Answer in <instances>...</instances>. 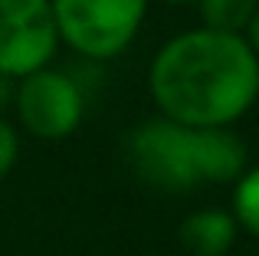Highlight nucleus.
<instances>
[{
	"label": "nucleus",
	"instance_id": "1",
	"mask_svg": "<svg viewBox=\"0 0 259 256\" xmlns=\"http://www.w3.org/2000/svg\"><path fill=\"white\" fill-rule=\"evenodd\" d=\"M148 92L167 122L184 128H233L256 109L259 56L236 33L194 26L154 53Z\"/></svg>",
	"mask_w": 259,
	"mask_h": 256
},
{
	"label": "nucleus",
	"instance_id": "2",
	"mask_svg": "<svg viewBox=\"0 0 259 256\" xmlns=\"http://www.w3.org/2000/svg\"><path fill=\"white\" fill-rule=\"evenodd\" d=\"M151 0H50L59 43L76 56L105 63L138 39Z\"/></svg>",
	"mask_w": 259,
	"mask_h": 256
},
{
	"label": "nucleus",
	"instance_id": "3",
	"mask_svg": "<svg viewBox=\"0 0 259 256\" xmlns=\"http://www.w3.org/2000/svg\"><path fill=\"white\" fill-rule=\"evenodd\" d=\"M125 161L138 181L164 194H187L200 187L194 164V128L167 118H148L125 135Z\"/></svg>",
	"mask_w": 259,
	"mask_h": 256
},
{
	"label": "nucleus",
	"instance_id": "4",
	"mask_svg": "<svg viewBox=\"0 0 259 256\" xmlns=\"http://www.w3.org/2000/svg\"><path fill=\"white\" fill-rule=\"evenodd\" d=\"M13 112L26 135L39 141H63L82 125L85 92L76 76L46 66L17 82Z\"/></svg>",
	"mask_w": 259,
	"mask_h": 256
},
{
	"label": "nucleus",
	"instance_id": "5",
	"mask_svg": "<svg viewBox=\"0 0 259 256\" xmlns=\"http://www.w3.org/2000/svg\"><path fill=\"white\" fill-rule=\"evenodd\" d=\"M59 30L50 0H0V76L20 79L53 66Z\"/></svg>",
	"mask_w": 259,
	"mask_h": 256
},
{
	"label": "nucleus",
	"instance_id": "6",
	"mask_svg": "<svg viewBox=\"0 0 259 256\" xmlns=\"http://www.w3.org/2000/svg\"><path fill=\"white\" fill-rule=\"evenodd\" d=\"M194 164L200 184H236L249 167V148L233 128H194Z\"/></svg>",
	"mask_w": 259,
	"mask_h": 256
},
{
	"label": "nucleus",
	"instance_id": "7",
	"mask_svg": "<svg viewBox=\"0 0 259 256\" xmlns=\"http://www.w3.org/2000/svg\"><path fill=\"white\" fill-rule=\"evenodd\" d=\"M240 227H236L233 214L223 207H200V210L187 214L177 230V240L190 256H227L233 250Z\"/></svg>",
	"mask_w": 259,
	"mask_h": 256
},
{
	"label": "nucleus",
	"instance_id": "8",
	"mask_svg": "<svg viewBox=\"0 0 259 256\" xmlns=\"http://www.w3.org/2000/svg\"><path fill=\"white\" fill-rule=\"evenodd\" d=\"M194 4L200 26L217 33H236V36L246 33L253 13L259 10V0H194Z\"/></svg>",
	"mask_w": 259,
	"mask_h": 256
},
{
	"label": "nucleus",
	"instance_id": "9",
	"mask_svg": "<svg viewBox=\"0 0 259 256\" xmlns=\"http://www.w3.org/2000/svg\"><path fill=\"white\" fill-rule=\"evenodd\" d=\"M233 214L236 227L259 240V164H249L243 178L233 184Z\"/></svg>",
	"mask_w": 259,
	"mask_h": 256
},
{
	"label": "nucleus",
	"instance_id": "10",
	"mask_svg": "<svg viewBox=\"0 0 259 256\" xmlns=\"http://www.w3.org/2000/svg\"><path fill=\"white\" fill-rule=\"evenodd\" d=\"M17 158H20V132L0 115V181L17 167Z\"/></svg>",
	"mask_w": 259,
	"mask_h": 256
},
{
	"label": "nucleus",
	"instance_id": "11",
	"mask_svg": "<svg viewBox=\"0 0 259 256\" xmlns=\"http://www.w3.org/2000/svg\"><path fill=\"white\" fill-rule=\"evenodd\" d=\"M243 39H246L249 50L259 56V10L253 13V20H249V26H246V33H243Z\"/></svg>",
	"mask_w": 259,
	"mask_h": 256
},
{
	"label": "nucleus",
	"instance_id": "12",
	"mask_svg": "<svg viewBox=\"0 0 259 256\" xmlns=\"http://www.w3.org/2000/svg\"><path fill=\"white\" fill-rule=\"evenodd\" d=\"M13 92H17V82L0 76V109H4V105H13Z\"/></svg>",
	"mask_w": 259,
	"mask_h": 256
},
{
	"label": "nucleus",
	"instance_id": "13",
	"mask_svg": "<svg viewBox=\"0 0 259 256\" xmlns=\"http://www.w3.org/2000/svg\"><path fill=\"white\" fill-rule=\"evenodd\" d=\"M161 4H194V0H161Z\"/></svg>",
	"mask_w": 259,
	"mask_h": 256
},
{
	"label": "nucleus",
	"instance_id": "14",
	"mask_svg": "<svg viewBox=\"0 0 259 256\" xmlns=\"http://www.w3.org/2000/svg\"><path fill=\"white\" fill-rule=\"evenodd\" d=\"M256 109H259V96H256Z\"/></svg>",
	"mask_w": 259,
	"mask_h": 256
}]
</instances>
